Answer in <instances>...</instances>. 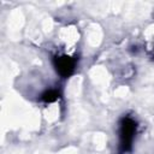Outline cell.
<instances>
[{
	"label": "cell",
	"mask_w": 154,
	"mask_h": 154,
	"mask_svg": "<svg viewBox=\"0 0 154 154\" xmlns=\"http://www.w3.org/2000/svg\"><path fill=\"white\" fill-rule=\"evenodd\" d=\"M138 124L131 116H123L118 128V154H131Z\"/></svg>",
	"instance_id": "1"
},
{
	"label": "cell",
	"mask_w": 154,
	"mask_h": 154,
	"mask_svg": "<svg viewBox=\"0 0 154 154\" xmlns=\"http://www.w3.org/2000/svg\"><path fill=\"white\" fill-rule=\"evenodd\" d=\"M52 64L54 70L61 78H69L76 71L77 59L67 54H57V55H53Z\"/></svg>",
	"instance_id": "2"
},
{
	"label": "cell",
	"mask_w": 154,
	"mask_h": 154,
	"mask_svg": "<svg viewBox=\"0 0 154 154\" xmlns=\"http://www.w3.org/2000/svg\"><path fill=\"white\" fill-rule=\"evenodd\" d=\"M60 96H61L60 89H58V88H49V89L45 90L41 94L40 100L42 102H45V103H52V102H55L57 100H59Z\"/></svg>",
	"instance_id": "3"
},
{
	"label": "cell",
	"mask_w": 154,
	"mask_h": 154,
	"mask_svg": "<svg viewBox=\"0 0 154 154\" xmlns=\"http://www.w3.org/2000/svg\"><path fill=\"white\" fill-rule=\"evenodd\" d=\"M152 59L154 60V48H153V52H152Z\"/></svg>",
	"instance_id": "4"
}]
</instances>
